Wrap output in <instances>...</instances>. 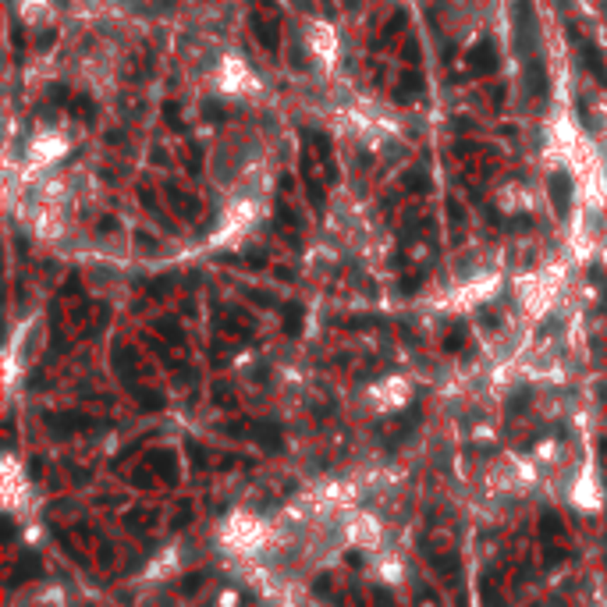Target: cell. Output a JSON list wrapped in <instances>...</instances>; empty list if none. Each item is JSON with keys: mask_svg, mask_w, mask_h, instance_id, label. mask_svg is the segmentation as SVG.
<instances>
[{"mask_svg": "<svg viewBox=\"0 0 607 607\" xmlns=\"http://www.w3.org/2000/svg\"><path fill=\"white\" fill-rule=\"evenodd\" d=\"M22 18L29 25H47L54 18V8H50V0H22Z\"/></svg>", "mask_w": 607, "mask_h": 607, "instance_id": "52a82bcc", "label": "cell"}, {"mask_svg": "<svg viewBox=\"0 0 607 607\" xmlns=\"http://www.w3.org/2000/svg\"><path fill=\"white\" fill-rule=\"evenodd\" d=\"M497 206L508 210V213H518V210H529L533 199H529V192H526L522 185H504V188L497 192Z\"/></svg>", "mask_w": 607, "mask_h": 607, "instance_id": "8992f818", "label": "cell"}, {"mask_svg": "<svg viewBox=\"0 0 607 607\" xmlns=\"http://www.w3.org/2000/svg\"><path fill=\"white\" fill-rule=\"evenodd\" d=\"M220 82H224L227 93H245V89L256 86V75L249 72V64H245L242 57H227V61L220 64Z\"/></svg>", "mask_w": 607, "mask_h": 607, "instance_id": "3957f363", "label": "cell"}, {"mask_svg": "<svg viewBox=\"0 0 607 607\" xmlns=\"http://www.w3.org/2000/svg\"><path fill=\"white\" fill-rule=\"evenodd\" d=\"M518 298H522V306L536 317H543L550 306H554V298H557V284L550 273H529L518 280Z\"/></svg>", "mask_w": 607, "mask_h": 607, "instance_id": "6da1fadb", "label": "cell"}, {"mask_svg": "<svg viewBox=\"0 0 607 607\" xmlns=\"http://www.w3.org/2000/svg\"><path fill=\"white\" fill-rule=\"evenodd\" d=\"M306 43H310V50H317L324 61H331V54H334V47H338V40H334V33H331L327 25H310V29H306Z\"/></svg>", "mask_w": 607, "mask_h": 607, "instance_id": "5b68a950", "label": "cell"}, {"mask_svg": "<svg viewBox=\"0 0 607 607\" xmlns=\"http://www.w3.org/2000/svg\"><path fill=\"white\" fill-rule=\"evenodd\" d=\"M64 149H68V142L61 132H40L29 142V160H33V167H50L57 157H64Z\"/></svg>", "mask_w": 607, "mask_h": 607, "instance_id": "7a4b0ae2", "label": "cell"}, {"mask_svg": "<svg viewBox=\"0 0 607 607\" xmlns=\"http://www.w3.org/2000/svg\"><path fill=\"white\" fill-rule=\"evenodd\" d=\"M373 398H377V405L384 409V412H391V409H402L405 402H409V384L402 380V377H387V380H380L373 391H370Z\"/></svg>", "mask_w": 607, "mask_h": 607, "instance_id": "277c9868", "label": "cell"}]
</instances>
